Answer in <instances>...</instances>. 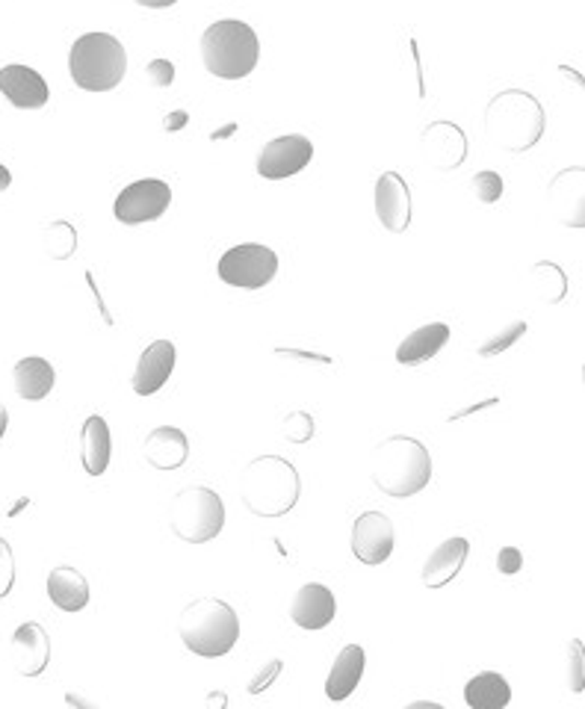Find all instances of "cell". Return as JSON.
<instances>
[{"label": "cell", "mask_w": 585, "mask_h": 709, "mask_svg": "<svg viewBox=\"0 0 585 709\" xmlns=\"http://www.w3.org/2000/svg\"><path fill=\"white\" fill-rule=\"evenodd\" d=\"M449 343V325L447 322H429L423 329L411 331L409 338L397 346V361L411 367V364H423L432 361L444 346Z\"/></svg>", "instance_id": "cb8c5ba5"}, {"label": "cell", "mask_w": 585, "mask_h": 709, "mask_svg": "<svg viewBox=\"0 0 585 709\" xmlns=\"http://www.w3.org/2000/svg\"><path fill=\"white\" fill-rule=\"evenodd\" d=\"M282 671H284L282 660L266 662L264 668L257 671V674L252 677V683H249V695H261V691L269 689V686H273V683L278 681V677H282Z\"/></svg>", "instance_id": "1f68e13d"}, {"label": "cell", "mask_w": 585, "mask_h": 709, "mask_svg": "<svg viewBox=\"0 0 585 709\" xmlns=\"http://www.w3.org/2000/svg\"><path fill=\"white\" fill-rule=\"evenodd\" d=\"M10 184H12L10 169H7V165L0 163V193H3V190H10Z\"/></svg>", "instance_id": "74e56055"}, {"label": "cell", "mask_w": 585, "mask_h": 709, "mask_svg": "<svg viewBox=\"0 0 585 709\" xmlns=\"http://www.w3.org/2000/svg\"><path fill=\"white\" fill-rule=\"evenodd\" d=\"M172 533L186 545H207L225 529V503L214 488L190 485L169 505Z\"/></svg>", "instance_id": "52a82bcc"}, {"label": "cell", "mask_w": 585, "mask_h": 709, "mask_svg": "<svg viewBox=\"0 0 585 709\" xmlns=\"http://www.w3.org/2000/svg\"><path fill=\"white\" fill-rule=\"evenodd\" d=\"M364 668H367V653H364L362 644H346V648L337 653L332 674H329V681H325V695H329V700L341 704V700L349 698L352 691L358 689V683H362Z\"/></svg>", "instance_id": "44dd1931"}, {"label": "cell", "mask_w": 585, "mask_h": 709, "mask_svg": "<svg viewBox=\"0 0 585 709\" xmlns=\"http://www.w3.org/2000/svg\"><path fill=\"white\" fill-rule=\"evenodd\" d=\"M432 456L423 441L390 435L372 449V482L393 500H409L429 485Z\"/></svg>", "instance_id": "6da1fadb"}, {"label": "cell", "mask_w": 585, "mask_h": 709, "mask_svg": "<svg viewBox=\"0 0 585 709\" xmlns=\"http://www.w3.org/2000/svg\"><path fill=\"white\" fill-rule=\"evenodd\" d=\"M487 405H497V399H485V402H479V405H473V409H464V411H459V414H452V420L470 418V414H477V411H479V409H487Z\"/></svg>", "instance_id": "d590c367"}, {"label": "cell", "mask_w": 585, "mask_h": 709, "mask_svg": "<svg viewBox=\"0 0 585 709\" xmlns=\"http://www.w3.org/2000/svg\"><path fill=\"white\" fill-rule=\"evenodd\" d=\"M12 656H15V671L21 677H39L45 674L50 662V639L45 627L36 621L21 624L10 639Z\"/></svg>", "instance_id": "2e32d148"}, {"label": "cell", "mask_w": 585, "mask_h": 709, "mask_svg": "<svg viewBox=\"0 0 585 709\" xmlns=\"http://www.w3.org/2000/svg\"><path fill=\"white\" fill-rule=\"evenodd\" d=\"M146 75H148V83L157 89H167L175 83V66L169 62V59H151L146 66Z\"/></svg>", "instance_id": "d6a6232c"}, {"label": "cell", "mask_w": 585, "mask_h": 709, "mask_svg": "<svg viewBox=\"0 0 585 709\" xmlns=\"http://www.w3.org/2000/svg\"><path fill=\"white\" fill-rule=\"evenodd\" d=\"M464 704L470 709H503L512 704V686L497 671H482L464 686Z\"/></svg>", "instance_id": "484cf974"}, {"label": "cell", "mask_w": 585, "mask_h": 709, "mask_svg": "<svg viewBox=\"0 0 585 709\" xmlns=\"http://www.w3.org/2000/svg\"><path fill=\"white\" fill-rule=\"evenodd\" d=\"M470 556L468 538H447L444 545L435 547V553L423 564V585L426 588H444L461 573Z\"/></svg>", "instance_id": "d6986e66"}, {"label": "cell", "mask_w": 585, "mask_h": 709, "mask_svg": "<svg viewBox=\"0 0 585 709\" xmlns=\"http://www.w3.org/2000/svg\"><path fill=\"white\" fill-rule=\"evenodd\" d=\"M205 69L219 80L249 78L261 59V39L245 21L222 19L210 24L202 36Z\"/></svg>", "instance_id": "5b68a950"}, {"label": "cell", "mask_w": 585, "mask_h": 709, "mask_svg": "<svg viewBox=\"0 0 585 709\" xmlns=\"http://www.w3.org/2000/svg\"><path fill=\"white\" fill-rule=\"evenodd\" d=\"M420 707H435V709H440V704H432V700H414V704H409V709H420Z\"/></svg>", "instance_id": "b9f144b4"}, {"label": "cell", "mask_w": 585, "mask_h": 709, "mask_svg": "<svg viewBox=\"0 0 585 709\" xmlns=\"http://www.w3.org/2000/svg\"><path fill=\"white\" fill-rule=\"evenodd\" d=\"M71 80L87 92H110L125 80L127 54L110 33H87L71 45Z\"/></svg>", "instance_id": "8992f818"}, {"label": "cell", "mask_w": 585, "mask_h": 709, "mask_svg": "<svg viewBox=\"0 0 585 709\" xmlns=\"http://www.w3.org/2000/svg\"><path fill=\"white\" fill-rule=\"evenodd\" d=\"M110 449H113V441H110L107 420L97 418V414L83 420V428H80V458H83V470H87L89 477L107 473Z\"/></svg>", "instance_id": "603a6c76"}, {"label": "cell", "mask_w": 585, "mask_h": 709, "mask_svg": "<svg viewBox=\"0 0 585 709\" xmlns=\"http://www.w3.org/2000/svg\"><path fill=\"white\" fill-rule=\"evenodd\" d=\"M142 453H146V461L154 470H177L190 458V437L175 426H160L154 432H148Z\"/></svg>", "instance_id": "ffe728a7"}, {"label": "cell", "mask_w": 585, "mask_h": 709, "mask_svg": "<svg viewBox=\"0 0 585 709\" xmlns=\"http://www.w3.org/2000/svg\"><path fill=\"white\" fill-rule=\"evenodd\" d=\"M278 275V254L269 245L243 243L228 249L219 261V278L231 287L261 290Z\"/></svg>", "instance_id": "ba28073f"}, {"label": "cell", "mask_w": 585, "mask_h": 709, "mask_svg": "<svg viewBox=\"0 0 585 709\" xmlns=\"http://www.w3.org/2000/svg\"><path fill=\"white\" fill-rule=\"evenodd\" d=\"M485 125L497 148L508 155H524L541 142L547 118L536 95H529L524 89H506L491 98L485 110Z\"/></svg>", "instance_id": "3957f363"}, {"label": "cell", "mask_w": 585, "mask_h": 709, "mask_svg": "<svg viewBox=\"0 0 585 709\" xmlns=\"http://www.w3.org/2000/svg\"><path fill=\"white\" fill-rule=\"evenodd\" d=\"M207 704H219V707H225L228 698H225V695H207Z\"/></svg>", "instance_id": "7bdbcfd3"}, {"label": "cell", "mask_w": 585, "mask_h": 709, "mask_svg": "<svg viewBox=\"0 0 585 709\" xmlns=\"http://www.w3.org/2000/svg\"><path fill=\"white\" fill-rule=\"evenodd\" d=\"M420 146H423L426 160H429L438 172H456L470 155L468 134H464L456 122H447V118H438V122L423 127Z\"/></svg>", "instance_id": "30bf717a"}, {"label": "cell", "mask_w": 585, "mask_h": 709, "mask_svg": "<svg viewBox=\"0 0 585 709\" xmlns=\"http://www.w3.org/2000/svg\"><path fill=\"white\" fill-rule=\"evenodd\" d=\"M524 568V553L517 550V547H503L497 553V571L503 576H515Z\"/></svg>", "instance_id": "836d02e7"}, {"label": "cell", "mask_w": 585, "mask_h": 709, "mask_svg": "<svg viewBox=\"0 0 585 709\" xmlns=\"http://www.w3.org/2000/svg\"><path fill=\"white\" fill-rule=\"evenodd\" d=\"M550 210L567 228L585 225V169L567 165L550 181Z\"/></svg>", "instance_id": "4fadbf2b"}, {"label": "cell", "mask_w": 585, "mask_h": 709, "mask_svg": "<svg viewBox=\"0 0 585 709\" xmlns=\"http://www.w3.org/2000/svg\"><path fill=\"white\" fill-rule=\"evenodd\" d=\"M470 186H473V195H477L482 205H497L500 198H503V178L497 175V172H479L473 181H470Z\"/></svg>", "instance_id": "f1b7e54d"}, {"label": "cell", "mask_w": 585, "mask_h": 709, "mask_svg": "<svg viewBox=\"0 0 585 709\" xmlns=\"http://www.w3.org/2000/svg\"><path fill=\"white\" fill-rule=\"evenodd\" d=\"M334 613H337V603L329 585L308 583L292 597L290 618L302 630H325L334 621Z\"/></svg>", "instance_id": "e0dca14e"}, {"label": "cell", "mask_w": 585, "mask_h": 709, "mask_svg": "<svg viewBox=\"0 0 585 709\" xmlns=\"http://www.w3.org/2000/svg\"><path fill=\"white\" fill-rule=\"evenodd\" d=\"M240 494H243L245 508L257 517H284L290 515L302 482L299 470L292 461L282 456H261L249 461L243 479H240Z\"/></svg>", "instance_id": "7a4b0ae2"}, {"label": "cell", "mask_w": 585, "mask_h": 709, "mask_svg": "<svg viewBox=\"0 0 585 709\" xmlns=\"http://www.w3.org/2000/svg\"><path fill=\"white\" fill-rule=\"evenodd\" d=\"M48 597L62 613H83L89 606V583L87 576L74 571L71 564H59L48 576Z\"/></svg>", "instance_id": "7402d4cb"}, {"label": "cell", "mask_w": 585, "mask_h": 709, "mask_svg": "<svg viewBox=\"0 0 585 709\" xmlns=\"http://www.w3.org/2000/svg\"><path fill=\"white\" fill-rule=\"evenodd\" d=\"M169 205H172V190H169L167 181L146 178V181H134L118 193L113 216L125 225L154 222V219L167 214Z\"/></svg>", "instance_id": "9c48e42d"}, {"label": "cell", "mask_w": 585, "mask_h": 709, "mask_svg": "<svg viewBox=\"0 0 585 709\" xmlns=\"http://www.w3.org/2000/svg\"><path fill=\"white\" fill-rule=\"evenodd\" d=\"M234 134H237V125H225V127H219L216 134H210V139H214V142H219V139L234 137Z\"/></svg>", "instance_id": "8d00e7d4"}, {"label": "cell", "mask_w": 585, "mask_h": 709, "mask_svg": "<svg viewBox=\"0 0 585 709\" xmlns=\"http://www.w3.org/2000/svg\"><path fill=\"white\" fill-rule=\"evenodd\" d=\"M376 216L390 233H405L411 225V190L400 172H385L376 181Z\"/></svg>", "instance_id": "5bb4252c"}, {"label": "cell", "mask_w": 585, "mask_h": 709, "mask_svg": "<svg viewBox=\"0 0 585 709\" xmlns=\"http://www.w3.org/2000/svg\"><path fill=\"white\" fill-rule=\"evenodd\" d=\"M12 588H15V556L7 538H0V601L10 597Z\"/></svg>", "instance_id": "4dcf8cb0"}, {"label": "cell", "mask_w": 585, "mask_h": 709, "mask_svg": "<svg viewBox=\"0 0 585 709\" xmlns=\"http://www.w3.org/2000/svg\"><path fill=\"white\" fill-rule=\"evenodd\" d=\"M27 505H30V500H21V503H15V505H12V508H10V517H15V515H19L21 508H27Z\"/></svg>", "instance_id": "ee69618b"}, {"label": "cell", "mask_w": 585, "mask_h": 709, "mask_svg": "<svg viewBox=\"0 0 585 709\" xmlns=\"http://www.w3.org/2000/svg\"><path fill=\"white\" fill-rule=\"evenodd\" d=\"M12 379H15V390H19L21 399H27V402H39L54 390V367H50L45 358H21L12 369Z\"/></svg>", "instance_id": "d4e9b609"}, {"label": "cell", "mask_w": 585, "mask_h": 709, "mask_svg": "<svg viewBox=\"0 0 585 709\" xmlns=\"http://www.w3.org/2000/svg\"><path fill=\"white\" fill-rule=\"evenodd\" d=\"M559 71H562V75H565V78H571V80H574L576 87H585V80H583V78H580V75H576V71H574V69H571V66H562V69H559Z\"/></svg>", "instance_id": "f35d334b"}, {"label": "cell", "mask_w": 585, "mask_h": 709, "mask_svg": "<svg viewBox=\"0 0 585 709\" xmlns=\"http://www.w3.org/2000/svg\"><path fill=\"white\" fill-rule=\"evenodd\" d=\"M66 704H74V707H87V709L95 707L92 700H83V698H78V695H66Z\"/></svg>", "instance_id": "ab89813d"}, {"label": "cell", "mask_w": 585, "mask_h": 709, "mask_svg": "<svg viewBox=\"0 0 585 709\" xmlns=\"http://www.w3.org/2000/svg\"><path fill=\"white\" fill-rule=\"evenodd\" d=\"M181 639L195 656L219 660L234 651L240 639V618L231 609V603L219 597H198L181 613Z\"/></svg>", "instance_id": "277c9868"}, {"label": "cell", "mask_w": 585, "mask_h": 709, "mask_svg": "<svg viewBox=\"0 0 585 709\" xmlns=\"http://www.w3.org/2000/svg\"><path fill=\"white\" fill-rule=\"evenodd\" d=\"M524 334H527V322H524V320L508 322L506 329L497 331L494 338H487V341L482 343V346H479V355H482V358H494V355H503V352L512 350V346H515V343L520 341Z\"/></svg>", "instance_id": "83f0119b"}, {"label": "cell", "mask_w": 585, "mask_h": 709, "mask_svg": "<svg viewBox=\"0 0 585 709\" xmlns=\"http://www.w3.org/2000/svg\"><path fill=\"white\" fill-rule=\"evenodd\" d=\"M177 352L175 343L169 341H154L142 352V358L137 364V373H134V390L139 397H151L157 390L163 388L175 369Z\"/></svg>", "instance_id": "ac0fdd59"}, {"label": "cell", "mask_w": 585, "mask_h": 709, "mask_svg": "<svg viewBox=\"0 0 585 709\" xmlns=\"http://www.w3.org/2000/svg\"><path fill=\"white\" fill-rule=\"evenodd\" d=\"M7 426H10V414H7V409L0 405V437L7 435Z\"/></svg>", "instance_id": "60d3db41"}, {"label": "cell", "mask_w": 585, "mask_h": 709, "mask_svg": "<svg viewBox=\"0 0 585 709\" xmlns=\"http://www.w3.org/2000/svg\"><path fill=\"white\" fill-rule=\"evenodd\" d=\"M45 249L54 261H69L78 252V231L71 222H50L45 228Z\"/></svg>", "instance_id": "4316f807"}, {"label": "cell", "mask_w": 585, "mask_h": 709, "mask_svg": "<svg viewBox=\"0 0 585 709\" xmlns=\"http://www.w3.org/2000/svg\"><path fill=\"white\" fill-rule=\"evenodd\" d=\"M397 545V533L388 515L381 512H364L352 526V556L362 564L388 562Z\"/></svg>", "instance_id": "7c38bea8"}, {"label": "cell", "mask_w": 585, "mask_h": 709, "mask_svg": "<svg viewBox=\"0 0 585 709\" xmlns=\"http://www.w3.org/2000/svg\"><path fill=\"white\" fill-rule=\"evenodd\" d=\"M186 122H190L186 110H175V113H169L167 122H163V130H167V134H175V130L186 127Z\"/></svg>", "instance_id": "e575fe53"}, {"label": "cell", "mask_w": 585, "mask_h": 709, "mask_svg": "<svg viewBox=\"0 0 585 709\" xmlns=\"http://www.w3.org/2000/svg\"><path fill=\"white\" fill-rule=\"evenodd\" d=\"M567 683L574 695L585 689V648L580 639H571L567 644Z\"/></svg>", "instance_id": "f546056e"}, {"label": "cell", "mask_w": 585, "mask_h": 709, "mask_svg": "<svg viewBox=\"0 0 585 709\" xmlns=\"http://www.w3.org/2000/svg\"><path fill=\"white\" fill-rule=\"evenodd\" d=\"M0 92L7 95L12 107L19 110H39L48 104L50 98L48 83H45L39 71L21 66V62H12V66L0 69Z\"/></svg>", "instance_id": "9a60e30c"}, {"label": "cell", "mask_w": 585, "mask_h": 709, "mask_svg": "<svg viewBox=\"0 0 585 709\" xmlns=\"http://www.w3.org/2000/svg\"><path fill=\"white\" fill-rule=\"evenodd\" d=\"M313 146L311 139L302 134H290V137H278L266 142V148L257 157V175L266 181H284L302 172L311 163Z\"/></svg>", "instance_id": "8fae6325"}]
</instances>
